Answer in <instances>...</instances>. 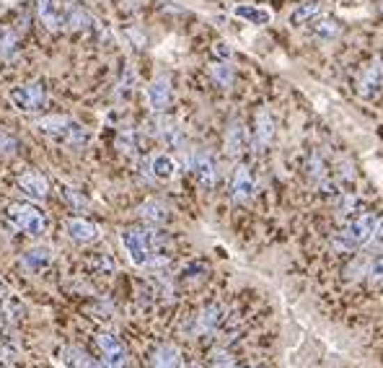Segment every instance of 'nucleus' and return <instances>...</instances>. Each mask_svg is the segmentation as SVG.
Returning a JSON list of instances; mask_svg holds the SVG:
<instances>
[{
    "label": "nucleus",
    "mask_w": 383,
    "mask_h": 368,
    "mask_svg": "<svg viewBox=\"0 0 383 368\" xmlns=\"http://www.w3.org/2000/svg\"><path fill=\"white\" fill-rule=\"evenodd\" d=\"M122 247L127 252V257L132 265L137 267H150L153 257L161 249V233L158 231H143V229H125L122 231Z\"/></svg>",
    "instance_id": "1"
},
{
    "label": "nucleus",
    "mask_w": 383,
    "mask_h": 368,
    "mask_svg": "<svg viewBox=\"0 0 383 368\" xmlns=\"http://www.w3.org/2000/svg\"><path fill=\"white\" fill-rule=\"evenodd\" d=\"M37 130L47 138H52L55 143H63L68 148H81L88 143V130L83 128L81 122L70 120L65 114H49V117H42L37 122Z\"/></svg>",
    "instance_id": "2"
},
{
    "label": "nucleus",
    "mask_w": 383,
    "mask_h": 368,
    "mask_svg": "<svg viewBox=\"0 0 383 368\" xmlns=\"http://www.w3.org/2000/svg\"><path fill=\"white\" fill-rule=\"evenodd\" d=\"M6 215H8V221L13 223L16 229L29 233V236H42L47 231V218L42 215V210H37L34 205H29V203L8 205Z\"/></svg>",
    "instance_id": "3"
},
{
    "label": "nucleus",
    "mask_w": 383,
    "mask_h": 368,
    "mask_svg": "<svg viewBox=\"0 0 383 368\" xmlns=\"http://www.w3.org/2000/svg\"><path fill=\"white\" fill-rule=\"evenodd\" d=\"M10 104L19 112H42L47 107V89L45 83L31 81V83H21L16 89H10Z\"/></svg>",
    "instance_id": "4"
},
{
    "label": "nucleus",
    "mask_w": 383,
    "mask_h": 368,
    "mask_svg": "<svg viewBox=\"0 0 383 368\" xmlns=\"http://www.w3.org/2000/svg\"><path fill=\"white\" fill-rule=\"evenodd\" d=\"M34 10H37L39 24L47 31L57 34V31L68 29V0H37Z\"/></svg>",
    "instance_id": "5"
},
{
    "label": "nucleus",
    "mask_w": 383,
    "mask_h": 368,
    "mask_svg": "<svg viewBox=\"0 0 383 368\" xmlns=\"http://www.w3.org/2000/svg\"><path fill=\"white\" fill-rule=\"evenodd\" d=\"M189 171L202 190H212V187L218 184V176H220L218 164H215V158H212L210 153H205V151L189 156Z\"/></svg>",
    "instance_id": "6"
},
{
    "label": "nucleus",
    "mask_w": 383,
    "mask_h": 368,
    "mask_svg": "<svg viewBox=\"0 0 383 368\" xmlns=\"http://www.w3.org/2000/svg\"><path fill=\"white\" fill-rule=\"evenodd\" d=\"M99 348L104 353V363L109 368H122L127 363V350L119 342L114 332H101L99 335Z\"/></svg>",
    "instance_id": "7"
},
{
    "label": "nucleus",
    "mask_w": 383,
    "mask_h": 368,
    "mask_svg": "<svg viewBox=\"0 0 383 368\" xmlns=\"http://www.w3.org/2000/svg\"><path fill=\"white\" fill-rule=\"evenodd\" d=\"M375 223H378V218H375L373 213H357L355 218L350 221V226H347V233L352 236V241H355L357 247H365V244L373 241Z\"/></svg>",
    "instance_id": "8"
},
{
    "label": "nucleus",
    "mask_w": 383,
    "mask_h": 368,
    "mask_svg": "<svg viewBox=\"0 0 383 368\" xmlns=\"http://www.w3.org/2000/svg\"><path fill=\"white\" fill-rule=\"evenodd\" d=\"M381 91H383V60L375 57L373 63L365 68L363 78H360V96L370 102V99H375Z\"/></svg>",
    "instance_id": "9"
},
{
    "label": "nucleus",
    "mask_w": 383,
    "mask_h": 368,
    "mask_svg": "<svg viewBox=\"0 0 383 368\" xmlns=\"http://www.w3.org/2000/svg\"><path fill=\"white\" fill-rule=\"evenodd\" d=\"M249 146V135L247 128L241 120H230L228 128H226V140H223V148H226V156L228 158H238Z\"/></svg>",
    "instance_id": "10"
},
{
    "label": "nucleus",
    "mask_w": 383,
    "mask_h": 368,
    "mask_svg": "<svg viewBox=\"0 0 383 368\" xmlns=\"http://www.w3.org/2000/svg\"><path fill=\"white\" fill-rule=\"evenodd\" d=\"M256 192V182L251 171H249V166H238L236 174H233V182H230V197H233V203H249Z\"/></svg>",
    "instance_id": "11"
},
{
    "label": "nucleus",
    "mask_w": 383,
    "mask_h": 368,
    "mask_svg": "<svg viewBox=\"0 0 383 368\" xmlns=\"http://www.w3.org/2000/svg\"><path fill=\"white\" fill-rule=\"evenodd\" d=\"M148 104H150V109L158 112V114L169 109V104H171V81H169L166 75H158V78L148 86Z\"/></svg>",
    "instance_id": "12"
},
{
    "label": "nucleus",
    "mask_w": 383,
    "mask_h": 368,
    "mask_svg": "<svg viewBox=\"0 0 383 368\" xmlns=\"http://www.w3.org/2000/svg\"><path fill=\"white\" fill-rule=\"evenodd\" d=\"M19 190L31 200H45L49 194V182L39 171H24L19 176Z\"/></svg>",
    "instance_id": "13"
},
{
    "label": "nucleus",
    "mask_w": 383,
    "mask_h": 368,
    "mask_svg": "<svg viewBox=\"0 0 383 368\" xmlns=\"http://www.w3.org/2000/svg\"><path fill=\"white\" fill-rule=\"evenodd\" d=\"M274 117L269 114V109H259L256 112V122H254V146L262 151L274 140Z\"/></svg>",
    "instance_id": "14"
},
{
    "label": "nucleus",
    "mask_w": 383,
    "mask_h": 368,
    "mask_svg": "<svg viewBox=\"0 0 383 368\" xmlns=\"http://www.w3.org/2000/svg\"><path fill=\"white\" fill-rule=\"evenodd\" d=\"M65 229H68V236L78 244H93V241L99 239V226L91 221H86V218H70V221L65 223Z\"/></svg>",
    "instance_id": "15"
},
{
    "label": "nucleus",
    "mask_w": 383,
    "mask_h": 368,
    "mask_svg": "<svg viewBox=\"0 0 383 368\" xmlns=\"http://www.w3.org/2000/svg\"><path fill=\"white\" fill-rule=\"evenodd\" d=\"M155 135L161 143H166L169 148H182L184 146V132L179 128V122L171 117H158L155 122Z\"/></svg>",
    "instance_id": "16"
},
{
    "label": "nucleus",
    "mask_w": 383,
    "mask_h": 368,
    "mask_svg": "<svg viewBox=\"0 0 383 368\" xmlns=\"http://www.w3.org/2000/svg\"><path fill=\"white\" fill-rule=\"evenodd\" d=\"M21 55V34L13 26H0V60L13 63Z\"/></svg>",
    "instance_id": "17"
},
{
    "label": "nucleus",
    "mask_w": 383,
    "mask_h": 368,
    "mask_svg": "<svg viewBox=\"0 0 383 368\" xmlns=\"http://www.w3.org/2000/svg\"><path fill=\"white\" fill-rule=\"evenodd\" d=\"M96 26V21L88 10L83 8L81 3L68 0V31H91Z\"/></svg>",
    "instance_id": "18"
},
{
    "label": "nucleus",
    "mask_w": 383,
    "mask_h": 368,
    "mask_svg": "<svg viewBox=\"0 0 383 368\" xmlns=\"http://www.w3.org/2000/svg\"><path fill=\"white\" fill-rule=\"evenodd\" d=\"M233 16L251 24V26H265V24L272 21V13H269L265 6H254V3H241V6H236V8H233Z\"/></svg>",
    "instance_id": "19"
},
{
    "label": "nucleus",
    "mask_w": 383,
    "mask_h": 368,
    "mask_svg": "<svg viewBox=\"0 0 383 368\" xmlns=\"http://www.w3.org/2000/svg\"><path fill=\"white\" fill-rule=\"evenodd\" d=\"M137 215L148 223V226H164L169 221V208L161 200H146L137 208Z\"/></svg>",
    "instance_id": "20"
},
{
    "label": "nucleus",
    "mask_w": 383,
    "mask_h": 368,
    "mask_svg": "<svg viewBox=\"0 0 383 368\" xmlns=\"http://www.w3.org/2000/svg\"><path fill=\"white\" fill-rule=\"evenodd\" d=\"M148 169H150V176L153 179H161V182H169L176 176V161H173L169 153H155L150 161H148Z\"/></svg>",
    "instance_id": "21"
},
{
    "label": "nucleus",
    "mask_w": 383,
    "mask_h": 368,
    "mask_svg": "<svg viewBox=\"0 0 383 368\" xmlns=\"http://www.w3.org/2000/svg\"><path fill=\"white\" fill-rule=\"evenodd\" d=\"M308 31H311V37L319 39V42H334V39L342 34V29H339L337 21H334V19H324V16H319L316 21H311Z\"/></svg>",
    "instance_id": "22"
},
{
    "label": "nucleus",
    "mask_w": 383,
    "mask_h": 368,
    "mask_svg": "<svg viewBox=\"0 0 383 368\" xmlns=\"http://www.w3.org/2000/svg\"><path fill=\"white\" fill-rule=\"evenodd\" d=\"M21 262H24V267H26L29 273H42V270H45V267H49V262H52V249H49V247L29 249Z\"/></svg>",
    "instance_id": "23"
},
{
    "label": "nucleus",
    "mask_w": 383,
    "mask_h": 368,
    "mask_svg": "<svg viewBox=\"0 0 383 368\" xmlns=\"http://www.w3.org/2000/svg\"><path fill=\"white\" fill-rule=\"evenodd\" d=\"M223 322H226V309H223L220 304H210L208 309H202V314L197 316V327H200V332L218 330Z\"/></svg>",
    "instance_id": "24"
},
{
    "label": "nucleus",
    "mask_w": 383,
    "mask_h": 368,
    "mask_svg": "<svg viewBox=\"0 0 383 368\" xmlns=\"http://www.w3.org/2000/svg\"><path fill=\"white\" fill-rule=\"evenodd\" d=\"M153 368H182V353L173 348V345H161L155 348L153 358H150Z\"/></svg>",
    "instance_id": "25"
},
{
    "label": "nucleus",
    "mask_w": 383,
    "mask_h": 368,
    "mask_svg": "<svg viewBox=\"0 0 383 368\" xmlns=\"http://www.w3.org/2000/svg\"><path fill=\"white\" fill-rule=\"evenodd\" d=\"M210 78L218 83L220 89H226V91H228L230 86H233L236 70H233V65H230L228 60H215V63H210Z\"/></svg>",
    "instance_id": "26"
},
{
    "label": "nucleus",
    "mask_w": 383,
    "mask_h": 368,
    "mask_svg": "<svg viewBox=\"0 0 383 368\" xmlns=\"http://www.w3.org/2000/svg\"><path fill=\"white\" fill-rule=\"evenodd\" d=\"M321 16V6L319 3H303L298 8L290 13V21L295 26H301V24H311V21H316Z\"/></svg>",
    "instance_id": "27"
},
{
    "label": "nucleus",
    "mask_w": 383,
    "mask_h": 368,
    "mask_svg": "<svg viewBox=\"0 0 383 368\" xmlns=\"http://www.w3.org/2000/svg\"><path fill=\"white\" fill-rule=\"evenodd\" d=\"M63 363L68 368H88L91 366L88 355H86L83 350H78V348H65L63 350Z\"/></svg>",
    "instance_id": "28"
},
{
    "label": "nucleus",
    "mask_w": 383,
    "mask_h": 368,
    "mask_svg": "<svg viewBox=\"0 0 383 368\" xmlns=\"http://www.w3.org/2000/svg\"><path fill=\"white\" fill-rule=\"evenodd\" d=\"M117 146L122 153H135L137 151V132L132 128H122L119 130V135H117Z\"/></svg>",
    "instance_id": "29"
},
{
    "label": "nucleus",
    "mask_w": 383,
    "mask_h": 368,
    "mask_svg": "<svg viewBox=\"0 0 383 368\" xmlns=\"http://www.w3.org/2000/svg\"><path fill=\"white\" fill-rule=\"evenodd\" d=\"M331 247H334V252H339V254H347V252H352L357 244L352 241V236H350L347 231H339L337 236L331 239Z\"/></svg>",
    "instance_id": "30"
},
{
    "label": "nucleus",
    "mask_w": 383,
    "mask_h": 368,
    "mask_svg": "<svg viewBox=\"0 0 383 368\" xmlns=\"http://www.w3.org/2000/svg\"><path fill=\"white\" fill-rule=\"evenodd\" d=\"M308 174L316 179V182H327V164H324V158L319 156H311L308 161Z\"/></svg>",
    "instance_id": "31"
},
{
    "label": "nucleus",
    "mask_w": 383,
    "mask_h": 368,
    "mask_svg": "<svg viewBox=\"0 0 383 368\" xmlns=\"http://www.w3.org/2000/svg\"><path fill=\"white\" fill-rule=\"evenodd\" d=\"M63 197L68 200V205H70L73 210H86V208H88V203H86V197L75 192L73 187H63Z\"/></svg>",
    "instance_id": "32"
},
{
    "label": "nucleus",
    "mask_w": 383,
    "mask_h": 368,
    "mask_svg": "<svg viewBox=\"0 0 383 368\" xmlns=\"http://www.w3.org/2000/svg\"><path fill=\"white\" fill-rule=\"evenodd\" d=\"M368 275L373 280V286H383V254H378V257L368 265Z\"/></svg>",
    "instance_id": "33"
},
{
    "label": "nucleus",
    "mask_w": 383,
    "mask_h": 368,
    "mask_svg": "<svg viewBox=\"0 0 383 368\" xmlns=\"http://www.w3.org/2000/svg\"><path fill=\"white\" fill-rule=\"evenodd\" d=\"M210 363H212V368H236L233 358H230L226 350H215L210 355Z\"/></svg>",
    "instance_id": "34"
},
{
    "label": "nucleus",
    "mask_w": 383,
    "mask_h": 368,
    "mask_svg": "<svg viewBox=\"0 0 383 368\" xmlns=\"http://www.w3.org/2000/svg\"><path fill=\"white\" fill-rule=\"evenodd\" d=\"M0 153H6V156H10V153H16V140L8 138L6 132H0Z\"/></svg>",
    "instance_id": "35"
},
{
    "label": "nucleus",
    "mask_w": 383,
    "mask_h": 368,
    "mask_svg": "<svg viewBox=\"0 0 383 368\" xmlns=\"http://www.w3.org/2000/svg\"><path fill=\"white\" fill-rule=\"evenodd\" d=\"M10 322H13V316H10L8 306H0V335H3V332L8 330Z\"/></svg>",
    "instance_id": "36"
},
{
    "label": "nucleus",
    "mask_w": 383,
    "mask_h": 368,
    "mask_svg": "<svg viewBox=\"0 0 383 368\" xmlns=\"http://www.w3.org/2000/svg\"><path fill=\"white\" fill-rule=\"evenodd\" d=\"M215 55H218L220 60H228V57H230V47H226V42H218V45H215Z\"/></svg>",
    "instance_id": "37"
},
{
    "label": "nucleus",
    "mask_w": 383,
    "mask_h": 368,
    "mask_svg": "<svg viewBox=\"0 0 383 368\" xmlns=\"http://www.w3.org/2000/svg\"><path fill=\"white\" fill-rule=\"evenodd\" d=\"M373 241L383 244V215L378 218V223H375V236H373Z\"/></svg>",
    "instance_id": "38"
},
{
    "label": "nucleus",
    "mask_w": 383,
    "mask_h": 368,
    "mask_svg": "<svg viewBox=\"0 0 383 368\" xmlns=\"http://www.w3.org/2000/svg\"><path fill=\"white\" fill-rule=\"evenodd\" d=\"M88 368H109V366H107V363L101 360V363H91V366H88Z\"/></svg>",
    "instance_id": "39"
},
{
    "label": "nucleus",
    "mask_w": 383,
    "mask_h": 368,
    "mask_svg": "<svg viewBox=\"0 0 383 368\" xmlns=\"http://www.w3.org/2000/svg\"><path fill=\"white\" fill-rule=\"evenodd\" d=\"M187 368H202V366H197V363H192V366H187Z\"/></svg>",
    "instance_id": "40"
}]
</instances>
